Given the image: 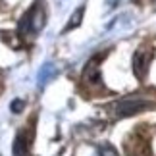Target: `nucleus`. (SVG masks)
Listing matches in <instances>:
<instances>
[{"label": "nucleus", "mask_w": 156, "mask_h": 156, "mask_svg": "<svg viewBox=\"0 0 156 156\" xmlns=\"http://www.w3.org/2000/svg\"><path fill=\"white\" fill-rule=\"evenodd\" d=\"M152 56H154V50L151 46H148V48L143 46V48H139L133 54V71L139 79H145V75L148 71V64L152 62Z\"/></svg>", "instance_id": "f03ea898"}, {"label": "nucleus", "mask_w": 156, "mask_h": 156, "mask_svg": "<svg viewBox=\"0 0 156 156\" xmlns=\"http://www.w3.org/2000/svg\"><path fill=\"white\" fill-rule=\"evenodd\" d=\"M148 108V102L145 100H139V98H123L122 102L116 106V112L118 116H131V114H137L141 110Z\"/></svg>", "instance_id": "20e7f679"}, {"label": "nucleus", "mask_w": 156, "mask_h": 156, "mask_svg": "<svg viewBox=\"0 0 156 156\" xmlns=\"http://www.w3.org/2000/svg\"><path fill=\"white\" fill-rule=\"evenodd\" d=\"M43 25H44V10H43V2L39 0V2L21 17L20 33L21 35H33V33H37Z\"/></svg>", "instance_id": "f257e3e1"}, {"label": "nucleus", "mask_w": 156, "mask_h": 156, "mask_svg": "<svg viewBox=\"0 0 156 156\" xmlns=\"http://www.w3.org/2000/svg\"><path fill=\"white\" fill-rule=\"evenodd\" d=\"M98 152H100V156H118V151L112 145H102Z\"/></svg>", "instance_id": "39448f33"}, {"label": "nucleus", "mask_w": 156, "mask_h": 156, "mask_svg": "<svg viewBox=\"0 0 156 156\" xmlns=\"http://www.w3.org/2000/svg\"><path fill=\"white\" fill-rule=\"evenodd\" d=\"M31 141H33V129L20 131L16 137V143H14V156H29Z\"/></svg>", "instance_id": "7ed1b4c3"}]
</instances>
